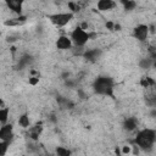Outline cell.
Returning <instances> with one entry per match:
<instances>
[{
    "label": "cell",
    "instance_id": "6da1fadb",
    "mask_svg": "<svg viewBox=\"0 0 156 156\" xmlns=\"http://www.w3.org/2000/svg\"><path fill=\"white\" fill-rule=\"evenodd\" d=\"M156 141V130L152 128H144L136 132L133 144L139 147V150H145L149 151L154 147Z\"/></svg>",
    "mask_w": 156,
    "mask_h": 156
},
{
    "label": "cell",
    "instance_id": "7a4b0ae2",
    "mask_svg": "<svg viewBox=\"0 0 156 156\" xmlns=\"http://www.w3.org/2000/svg\"><path fill=\"white\" fill-rule=\"evenodd\" d=\"M113 87H115L113 79L110 77H106V76L98 77L93 83L94 91L102 96H112L113 89H115Z\"/></svg>",
    "mask_w": 156,
    "mask_h": 156
},
{
    "label": "cell",
    "instance_id": "3957f363",
    "mask_svg": "<svg viewBox=\"0 0 156 156\" xmlns=\"http://www.w3.org/2000/svg\"><path fill=\"white\" fill-rule=\"evenodd\" d=\"M68 37H69L73 46L79 48V49H83L88 44V41L91 39L93 33L89 32V30L83 29L80 26H77L74 29L71 30V33H69Z\"/></svg>",
    "mask_w": 156,
    "mask_h": 156
},
{
    "label": "cell",
    "instance_id": "277c9868",
    "mask_svg": "<svg viewBox=\"0 0 156 156\" xmlns=\"http://www.w3.org/2000/svg\"><path fill=\"white\" fill-rule=\"evenodd\" d=\"M73 17H74V15L69 11H58V12H54V13L48 15V20L54 26H56L58 28L66 27L73 20Z\"/></svg>",
    "mask_w": 156,
    "mask_h": 156
},
{
    "label": "cell",
    "instance_id": "5b68a950",
    "mask_svg": "<svg viewBox=\"0 0 156 156\" xmlns=\"http://www.w3.org/2000/svg\"><path fill=\"white\" fill-rule=\"evenodd\" d=\"M150 34V27L145 23H139L133 28V37L138 41H146L147 37Z\"/></svg>",
    "mask_w": 156,
    "mask_h": 156
},
{
    "label": "cell",
    "instance_id": "8992f818",
    "mask_svg": "<svg viewBox=\"0 0 156 156\" xmlns=\"http://www.w3.org/2000/svg\"><path fill=\"white\" fill-rule=\"evenodd\" d=\"M13 136H15V130L11 123H6L0 127V140L11 144V141L13 140Z\"/></svg>",
    "mask_w": 156,
    "mask_h": 156
},
{
    "label": "cell",
    "instance_id": "52a82bcc",
    "mask_svg": "<svg viewBox=\"0 0 156 156\" xmlns=\"http://www.w3.org/2000/svg\"><path fill=\"white\" fill-rule=\"evenodd\" d=\"M43 130H44V126L41 122H39V123H35L34 126H30L28 128V135L33 141H37V140H39Z\"/></svg>",
    "mask_w": 156,
    "mask_h": 156
},
{
    "label": "cell",
    "instance_id": "ba28073f",
    "mask_svg": "<svg viewBox=\"0 0 156 156\" xmlns=\"http://www.w3.org/2000/svg\"><path fill=\"white\" fill-rule=\"evenodd\" d=\"M55 45H56V49H58V50H69L73 48V44L68 35H60L56 39Z\"/></svg>",
    "mask_w": 156,
    "mask_h": 156
},
{
    "label": "cell",
    "instance_id": "9c48e42d",
    "mask_svg": "<svg viewBox=\"0 0 156 156\" xmlns=\"http://www.w3.org/2000/svg\"><path fill=\"white\" fill-rule=\"evenodd\" d=\"M96 7L99 11H110L117 7V2L112 1V0H99L96 2Z\"/></svg>",
    "mask_w": 156,
    "mask_h": 156
},
{
    "label": "cell",
    "instance_id": "30bf717a",
    "mask_svg": "<svg viewBox=\"0 0 156 156\" xmlns=\"http://www.w3.org/2000/svg\"><path fill=\"white\" fill-rule=\"evenodd\" d=\"M136 127H138V119L135 117H127L123 121V128L127 132H133L136 129Z\"/></svg>",
    "mask_w": 156,
    "mask_h": 156
},
{
    "label": "cell",
    "instance_id": "8fae6325",
    "mask_svg": "<svg viewBox=\"0 0 156 156\" xmlns=\"http://www.w3.org/2000/svg\"><path fill=\"white\" fill-rule=\"evenodd\" d=\"M101 50L100 49H90V50H85L84 51V57L88 60V61H96L100 56H101Z\"/></svg>",
    "mask_w": 156,
    "mask_h": 156
},
{
    "label": "cell",
    "instance_id": "7c38bea8",
    "mask_svg": "<svg viewBox=\"0 0 156 156\" xmlns=\"http://www.w3.org/2000/svg\"><path fill=\"white\" fill-rule=\"evenodd\" d=\"M17 123L21 128L23 129H28L32 124H30V118H29V115L27 112H23L18 116V119H17Z\"/></svg>",
    "mask_w": 156,
    "mask_h": 156
},
{
    "label": "cell",
    "instance_id": "4fadbf2b",
    "mask_svg": "<svg viewBox=\"0 0 156 156\" xmlns=\"http://www.w3.org/2000/svg\"><path fill=\"white\" fill-rule=\"evenodd\" d=\"M9 116H10V107L1 106L0 107V124H6L9 123Z\"/></svg>",
    "mask_w": 156,
    "mask_h": 156
},
{
    "label": "cell",
    "instance_id": "5bb4252c",
    "mask_svg": "<svg viewBox=\"0 0 156 156\" xmlns=\"http://www.w3.org/2000/svg\"><path fill=\"white\" fill-rule=\"evenodd\" d=\"M139 84L141 85V88H145V89H149V88H154L155 87V79L152 77H143L139 82Z\"/></svg>",
    "mask_w": 156,
    "mask_h": 156
},
{
    "label": "cell",
    "instance_id": "9a60e30c",
    "mask_svg": "<svg viewBox=\"0 0 156 156\" xmlns=\"http://www.w3.org/2000/svg\"><path fill=\"white\" fill-rule=\"evenodd\" d=\"M22 5H23V2H21V1H9V2H7V6H9V9H10L11 11H13V12L18 13V16L21 15Z\"/></svg>",
    "mask_w": 156,
    "mask_h": 156
},
{
    "label": "cell",
    "instance_id": "2e32d148",
    "mask_svg": "<svg viewBox=\"0 0 156 156\" xmlns=\"http://www.w3.org/2000/svg\"><path fill=\"white\" fill-rule=\"evenodd\" d=\"M152 65H154V58L152 57H144L139 62V66L143 69H149V68L152 67Z\"/></svg>",
    "mask_w": 156,
    "mask_h": 156
},
{
    "label": "cell",
    "instance_id": "e0dca14e",
    "mask_svg": "<svg viewBox=\"0 0 156 156\" xmlns=\"http://www.w3.org/2000/svg\"><path fill=\"white\" fill-rule=\"evenodd\" d=\"M55 152V156H72V151L65 146H57Z\"/></svg>",
    "mask_w": 156,
    "mask_h": 156
},
{
    "label": "cell",
    "instance_id": "ac0fdd59",
    "mask_svg": "<svg viewBox=\"0 0 156 156\" xmlns=\"http://www.w3.org/2000/svg\"><path fill=\"white\" fill-rule=\"evenodd\" d=\"M121 4L123 5V9H124L126 11H132V10H134V9L136 7V2H135V1H132V0L122 1Z\"/></svg>",
    "mask_w": 156,
    "mask_h": 156
},
{
    "label": "cell",
    "instance_id": "d6986e66",
    "mask_svg": "<svg viewBox=\"0 0 156 156\" xmlns=\"http://www.w3.org/2000/svg\"><path fill=\"white\" fill-rule=\"evenodd\" d=\"M10 149V143L0 140V156H5Z\"/></svg>",
    "mask_w": 156,
    "mask_h": 156
},
{
    "label": "cell",
    "instance_id": "ffe728a7",
    "mask_svg": "<svg viewBox=\"0 0 156 156\" xmlns=\"http://www.w3.org/2000/svg\"><path fill=\"white\" fill-rule=\"evenodd\" d=\"M119 152L122 156H126V155H129L132 152V146L130 145H123L121 149H119Z\"/></svg>",
    "mask_w": 156,
    "mask_h": 156
},
{
    "label": "cell",
    "instance_id": "44dd1931",
    "mask_svg": "<svg viewBox=\"0 0 156 156\" xmlns=\"http://www.w3.org/2000/svg\"><path fill=\"white\" fill-rule=\"evenodd\" d=\"M115 23H116V22H113V21H107L106 24H105V27H106L108 30H115Z\"/></svg>",
    "mask_w": 156,
    "mask_h": 156
},
{
    "label": "cell",
    "instance_id": "7402d4cb",
    "mask_svg": "<svg viewBox=\"0 0 156 156\" xmlns=\"http://www.w3.org/2000/svg\"><path fill=\"white\" fill-rule=\"evenodd\" d=\"M1 106H4V101H2V99L0 98V107H1Z\"/></svg>",
    "mask_w": 156,
    "mask_h": 156
}]
</instances>
